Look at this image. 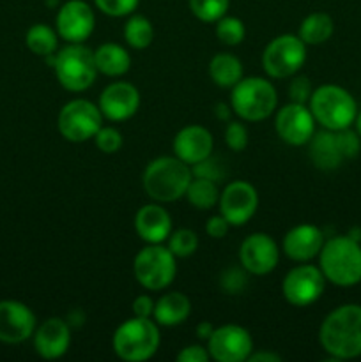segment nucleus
Instances as JSON below:
<instances>
[{"label":"nucleus","mask_w":361,"mask_h":362,"mask_svg":"<svg viewBox=\"0 0 361 362\" xmlns=\"http://www.w3.org/2000/svg\"><path fill=\"white\" fill-rule=\"evenodd\" d=\"M354 124H356L357 134H360V136H361V110H360V112H357V117H356V120H354Z\"/></svg>","instance_id":"nucleus-47"},{"label":"nucleus","mask_w":361,"mask_h":362,"mask_svg":"<svg viewBox=\"0 0 361 362\" xmlns=\"http://www.w3.org/2000/svg\"><path fill=\"white\" fill-rule=\"evenodd\" d=\"M124 39L133 49H145L152 45L154 28L152 23L142 14H133L124 25Z\"/></svg>","instance_id":"nucleus-30"},{"label":"nucleus","mask_w":361,"mask_h":362,"mask_svg":"<svg viewBox=\"0 0 361 362\" xmlns=\"http://www.w3.org/2000/svg\"><path fill=\"white\" fill-rule=\"evenodd\" d=\"M229 228L230 223L227 221L222 214L212 216V218H209L207 223H205V232H207V235L212 237V239H223V237L229 233Z\"/></svg>","instance_id":"nucleus-41"},{"label":"nucleus","mask_w":361,"mask_h":362,"mask_svg":"<svg viewBox=\"0 0 361 362\" xmlns=\"http://www.w3.org/2000/svg\"><path fill=\"white\" fill-rule=\"evenodd\" d=\"M306 145L308 156L319 170L331 172V170L340 168V165L345 161L342 152H340L335 131L322 129L319 133H314V136Z\"/></svg>","instance_id":"nucleus-23"},{"label":"nucleus","mask_w":361,"mask_h":362,"mask_svg":"<svg viewBox=\"0 0 361 362\" xmlns=\"http://www.w3.org/2000/svg\"><path fill=\"white\" fill-rule=\"evenodd\" d=\"M190 11L202 23H216L229 11L230 0H188Z\"/></svg>","instance_id":"nucleus-31"},{"label":"nucleus","mask_w":361,"mask_h":362,"mask_svg":"<svg viewBox=\"0 0 361 362\" xmlns=\"http://www.w3.org/2000/svg\"><path fill=\"white\" fill-rule=\"evenodd\" d=\"M306 62V45L299 35L282 34L273 39L262 53V69L269 78H292Z\"/></svg>","instance_id":"nucleus-9"},{"label":"nucleus","mask_w":361,"mask_h":362,"mask_svg":"<svg viewBox=\"0 0 361 362\" xmlns=\"http://www.w3.org/2000/svg\"><path fill=\"white\" fill-rule=\"evenodd\" d=\"M35 331V317L30 308L18 300H0V341L16 345Z\"/></svg>","instance_id":"nucleus-18"},{"label":"nucleus","mask_w":361,"mask_h":362,"mask_svg":"<svg viewBox=\"0 0 361 362\" xmlns=\"http://www.w3.org/2000/svg\"><path fill=\"white\" fill-rule=\"evenodd\" d=\"M154 306L156 300L152 299L151 296H138L137 299L133 300V315L134 317H142V318H152L154 315Z\"/></svg>","instance_id":"nucleus-43"},{"label":"nucleus","mask_w":361,"mask_h":362,"mask_svg":"<svg viewBox=\"0 0 361 362\" xmlns=\"http://www.w3.org/2000/svg\"><path fill=\"white\" fill-rule=\"evenodd\" d=\"M326 288V278L321 267L304 264L296 265L285 274L282 283V292L287 303L296 308H308L317 303Z\"/></svg>","instance_id":"nucleus-11"},{"label":"nucleus","mask_w":361,"mask_h":362,"mask_svg":"<svg viewBox=\"0 0 361 362\" xmlns=\"http://www.w3.org/2000/svg\"><path fill=\"white\" fill-rule=\"evenodd\" d=\"M248 129L243 122L237 120H229L225 127V144L229 145L230 151L243 152L248 147Z\"/></svg>","instance_id":"nucleus-36"},{"label":"nucleus","mask_w":361,"mask_h":362,"mask_svg":"<svg viewBox=\"0 0 361 362\" xmlns=\"http://www.w3.org/2000/svg\"><path fill=\"white\" fill-rule=\"evenodd\" d=\"M275 129L280 140L292 147H303L314 136L315 119L306 105H297L290 101L276 113Z\"/></svg>","instance_id":"nucleus-14"},{"label":"nucleus","mask_w":361,"mask_h":362,"mask_svg":"<svg viewBox=\"0 0 361 362\" xmlns=\"http://www.w3.org/2000/svg\"><path fill=\"white\" fill-rule=\"evenodd\" d=\"M311 88L310 80L306 76H292V81L289 85V98L292 103L297 105H308L311 98Z\"/></svg>","instance_id":"nucleus-40"},{"label":"nucleus","mask_w":361,"mask_h":362,"mask_svg":"<svg viewBox=\"0 0 361 362\" xmlns=\"http://www.w3.org/2000/svg\"><path fill=\"white\" fill-rule=\"evenodd\" d=\"M25 42L27 48L30 49L34 55L48 57L57 53V45H59V34L53 30L52 27L45 23H35L28 28L27 35H25Z\"/></svg>","instance_id":"nucleus-29"},{"label":"nucleus","mask_w":361,"mask_h":362,"mask_svg":"<svg viewBox=\"0 0 361 362\" xmlns=\"http://www.w3.org/2000/svg\"><path fill=\"white\" fill-rule=\"evenodd\" d=\"M94 4L106 16L122 18L133 14L140 0H94Z\"/></svg>","instance_id":"nucleus-35"},{"label":"nucleus","mask_w":361,"mask_h":362,"mask_svg":"<svg viewBox=\"0 0 361 362\" xmlns=\"http://www.w3.org/2000/svg\"><path fill=\"white\" fill-rule=\"evenodd\" d=\"M209 76L218 87L232 88L243 78V64L232 53H218L209 62Z\"/></svg>","instance_id":"nucleus-26"},{"label":"nucleus","mask_w":361,"mask_h":362,"mask_svg":"<svg viewBox=\"0 0 361 362\" xmlns=\"http://www.w3.org/2000/svg\"><path fill=\"white\" fill-rule=\"evenodd\" d=\"M134 230L144 243L161 244L172 233V218L158 202L147 204L134 216Z\"/></svg>","instance_id":"nucleus-22"},{"label":"nucleus","mask_w":361,"mask_h":362,"mask_svg":"<svg viewBox=\"0 0 361 362\" xmlns=\"http://www.w3.org/2000/svg\"><path fill=\"white\" fill-rule=\"evenodd\" d=\"M193 173L190 165L176 156H163L145 168L144 189L158 204H170L186 194Z\"/></svg>","instance_id":"nucleus-3"},{"label":"nucleus","mask_w":361,"mask_h":362,"mask_svg":"<svg viewBox=\"0 0 361 362\" xmlns=\"http://www.w3.org/2000/svg\"><path fill=\"white\" fill-rule=\"evenodd\" d=\"M94 60L98 73L110 78L124 76L131 67V55L117 42H105L99 46L94 52Z\"/></svg>","instance_id":"nucleus-25"},{"label":"nucleus","mask_w":361,"mask_h":362,"mask_svg":"<svg viewBox=\"0 0 361 362\" xmlns=\"http://www.w3.org/2000/svg\"><path fill=\"white\" fill-rule=\"evenodd\" d=\"M319 341L335 361L361 356V306L343 304L333 310L319 329Z\"/></svg>","instance_id":"nucleus-1"},{"label":"nucleus","mask_w":361,"mask_h":362,"mask_svg":"<svg viewBox=\"0 0 361 362\" xmlns=\"http://www.w3.org/2000/svg\"><path fill=\"white\" fill-rule=\"evenodd\" d=\"M336 141H338L340 152H342L343 159H354L361 151V136L357 131H353L350 127L347 129L335 131Z\"/></svg>","instance_id":"nucleus-37"},{"label":"nucleus","mask_w":361,"mask_h":362,"mask_svg":"<svg viewBox=\"0 0 361 362\" xmlns=\"http://www.w3.org/2000/svg\"><path fill=\"white\" fill-rule=\"evenodd\" d=\"M176 260L177 258L168 247L161 244H149L134 257V278L149 292H161L168 288L176 279Z\"/></svg>","instance_id":"nucleus-8"},{"label":"nucleus","mask_w":361,"mask_h":362,"mask_svg":"<svg viewBox=\"0 0 361 362\" xmlns=\"http://www.w3.org/2000/svg\"><path fill=\"white\" fill-rule=\"evenodd\" d=\"M324 233L319 226L315 225H297L290 228L283 237V253L290 258V260L297 262V264H304V262L314 260L319 257L322 246H324Z\"/></svg>","instance_id":"nucleus-19"},{"label":"nucleus","mask_w":361,"mask_h":362,"mask_svg":"<svg viewBox=\"0 0 361 362\" xmlns=\"http://www.w3.org/2000/svg\"><path fill=\"white\" fill-rule=\"evenodd\" d=\"M191 173H193V177H202V179H209V180H214V182H219L222 177L225 175V170H223L219 159L212 158L211 154L209 158H205L204 161L191 166Z\"/></svg>","instance_id":"nucleus-38"},{"label":"nucleus","mask_w":361,"mask_h":362,"mask_svg":"<svg viewBox=\"0 0 361 362\" xmlns=\"http://www.w3.org/2000/svg\"><path fill=\"white\" fill-rule=\"evenodd\" d=\"M52 66L59 83L69 92L87 90L98 76L94 52L84 42H69L66 48L57 52Z\"/></svg>","instance_id":"nucleus-7"},{"label":"nucleus","mask_w":361,"mask_h":362,"mask_svg":"<svg viewBox=\"0 0 361 362\" xmlns=\"http://www.w3.org/2000/svg\"><path fill=\"white\" fill-rule=\"evenodd\" d=\"M319 267L326 281L336 286L361 283V244L350 235H336L326 240L319 253Z\"/></svg>","instance_id":"nucleus-2"},{"label":"nucleus","mask_w":361,"mask_h":362,"mask_svg":"<svg viewBox=\"0 0 361 362\" xmlns=\"http://www.w3.org/2000/svg\"><path fill=\"white\" fill-rule=\"evenodd\" d=\"M191 313V303L184 293L168 292L156 300L154 322L163 327H176L184 324Z\"/></svg>","instance_id":"nucleus-24"},{"label":"nucleus","mask_w":361,"mask_h":362,"mask_svg":"<svg viewBox=\"0 0 361 362\" xmlns=\"http://www.w3.org/2000/svg\"><path fill=\"white\" fill-rule=\"evenodd\" d=\"M278 105V94L265 78H241L230 92V108L246 122H260L268 119Z\"/></svg>","instance_id":"nucleus-6"},{"label":"nucleus","mask_w":361,"mask_h":362,"mask_svg":"<svg viewBox=\"0 0 361 362\" xmlns=\"http://www.w3.org/2000/svg\"><path fill=\"white\" fill-rule=\"evenodd\" d=\"M214 112H216V117H218L219 120H230V113H232V110H230L227 105H223V103H218L214 108Z\"/></svg>","instance_id":"nucleus-46"},{"label":"nucleus","mask_w":361,"mask_h":362,"mask_svg":"<svg viewBox=\"0 0 361 362\" xmlns=\"http://www.w3.org/2000/svg\"><path fill=\"white\" fill-rule=\"evenodd\" d=\"M218 207L230 226L246 225L258 209L257 189L246 180H234L219 193Z\"/></svg>","instance_id":"nucleus-13"},{"label":"nucleus","mask_w":361,"mask_h":362,"mask_svg":"<svg viewBox=\"0 0 361 362\" xmlns=\"http://www.w3.org/2000/svg\"><path fill=\"white\" fill-rule=\"evenodd\" d=\"M57 34L67 42H85L96 28L92 7L84 0H67L57 13Z\"/></svg>","instance_id":"nucleus-16"},{"label":"nucleus","mask_w":361,"mask_h":362,"mask_svg":"<svg viewBox=\"0 0 361 362\" xmlns=\"http://www.w3.org/2000/svg\"><path fill=\"white\" fill-rule=\"evenodd\" d=\"M250 362H282V357L278 354L273 352H251V356L248 357Z\"/></svg>","instance_id":"nucleus-44"},{"label":"nucleus","mask_w":361,"mask_h":362,"mask_svg":"<svg viewBox=\"0 0 361 362\" xmlns=\"http://www.w3.org/2000/svg\"><path fill=\"white\" fill-rule=\"evenodd\" d=\"M335 32V23L328 13H311L301 21L299 37L304 45L317 46L329 41Z\"/></svg>","instance_id":"nucleus-27"},{"label":"nucleus","mask_w":361,"mask_h":362,"mask_svg":"<svg viewBox=\"0 0 361 362\" xmlns=\"http://www.w3.org/2000/svg\"><path fill=\"white\" fill-rule=\"evenodd\" d=\"M214 140L204 126H186L173 138V156L193 166L212 154Z\"/></svg>","instance_id":"nucleus-20"},{"label":"nucleus","mask_w":361,"mask_h":362,"mask_svg":"<svg viewBox=\"0 0 361 362\" xmlns=\"http://www.w3.org/2000/svg\"><path fill=\"white\" fill-rule=\"evenodd\" d=\"M212 331H214V327H212V325L209 324V322H200V324L197 325V336L200 339H205V341H207V339L211 338Z\"/></svg>","instance_id":"nucleus-45"},{"label":"nucleus","mask_w":361,"mask_h":362,"mask_svg":"<svg viewBox=\"0 0 361 362\" xmlns=\"http://www.w3.org/2000/svg\"><path fill=\"white\" fill-rule=\"evenodd\" d=\"M209 359H211V356H209L207 349L200 345H190L177 354L179 362H207Z\"/></svg>","instance_id":"nucleus-42"},{"label":"nucleus","mask_w":361,"mask_h":362,"mask_svg":"<svg viewBox=\"0 0 361 362\" xmlns=\"http://www.w3.org/2000/svg\"><path fill=\"white\" fill-rule=\"evenodd\" d=\"M71 345V329L62 318H48L34 331V349L42 359H60Z\"/></svg>","instance_id":"nucleus-21"},{"label":"nucleus","mask_w":361,"mask_h":362,"mask_svg":"<svg viewBox=\"0 0 361 362\" xmlns=\"http://www.w3.org/2000/svg\"><path fill=\"white\" fill-rule=\"evenodd\" d=\"M103 119L105 117L101 110L94 103L87 99H73L62 106L57 126L67 141L81 144L96 136V133L101 129Z\"/></svg>","instance_id":"nucleus-10"},{"label":"nucleus","mask_w":361,"mask_h":362,"mask_svg":"<svg viewBox=\"0 0 361 362\" xmlns=\"http://www.w3.org/2000/svg\"><path fill=\"white\" fill-rule=\"evenodd\" d=\"M207 352L218 362H244L253 352V339L241 325L227 324L212 331L207 339Z\"/></svg>","instance_id":"nucleus-12"},{"label":"nucleus","mask_w":361,"mask_h":362,"mask_svg":"<svg viewBox=\"0 0 361 362\" xmlns=\"http://www.w3.org/2000/svg\"><path fill=\"white\" fill-rule=\"evenodd\" d=\"M246 274L248 272L244 271V269L241 271V269L237 267H230L222 274L219 285H222V288L225 290V293H230V296H234V293H241L244 290V286H246V281H248Z\"/></svg>","instance_id":"nucleus-39"},{"label":"nucleus","mask_w":361,"mask_h":362,"mask_svg":"<svg viewBox=\"0 0 361 362\" xmlns=\"http://www.w3.org/2000/svg\"><path fill=\"white\" fill-rule=\"evenodd\" d=\"M280 247L268 233H251L239 247L241 267L251 276H265L278 265Z\"/></svg>","instance_id":"nucleus-15"},{"label":"nucleus","mask_w":361,"mask_h":362,"mask_svg":"<svg viewBox=\"0 0 361 362\" xmlns=\"http://www.w3.org/2000/svg\"><path fill=\"white\" fill-rule=\"evenodd\" d=\"M158 324L151 318L133 317L122 322L113 332L112 346L119 359L126 362L149 361L159 349Z\"/></svg>","instance_id":"nucleus-5"},{"label":"nucleus","mask_w":361,"mask_h":362,"mask_svg":"<svg viewBox=\"0 0 361 362\" xmlns=\"http://www.w3.org/2000/svg\"><path fill=\"white\" fill-rule=\"evenodd\" d=\"M216 37L225 46H237L246 37V27L236 16H223L216 21Z\"/></svg>","instance_id":"nucleus-32"},{"label":"nucleus","mask_w":361,"mask_h":362,"mask_svg":"<svg viewBox=\"0 0 361 362\" xmlns=\"http://www.w3.org/2000/svg\"><path fill=\"white\" fill-rule=\"evenodd\" d=\"M166 240H168L166 247L172 251L176 258H188L198 250V237L190 228L176 230V232L170 233Z\"/></svg>","instance_id":"nucleus-33"},{"label":"nucleus","mask_w":361,"mask_h":362,"mask_svg":"<svg viewBox=\"0 0 361 362\" xmlns=\"http://www.w3.org/2000/svg\"><path fill=\"white\" fill-rule=\"evenodd\" d=\"M96 147L103 152V154H115L122 147V134L115 127H105L101 126V129L96 133L94 136Z\"/></svg>","instance_id":"nucleus-34"},{"label":"nucleus","mask_w":361,"mask_h":362,"mask_svg":"<svg viewBox=\"0 0 361 362\" xmlns=\"http://www.w3.org/2000/svg\"><path fill=\"white\" fill-rule=\"evenodd\" d=\"M184 197H186L188 202H190L195 209H198V211H209V209L218 205V182L209 179H202V177H193Z\"/></svg>","instance_id":"nucleus-28"},{"label":"nucleus","mask_w":361,"mask_h":362,"mask_svg":"<svg viewBox=\"0 0 361 362\" xmlns=\"http://www.w3.org/2000/svg\"><path fill=\"white\" fill-rule=\"evenodd\" d=\"M308 108L315 122L329 131L347 129L357 117L356 99L340 85L329 83L315 88L308 101Z\"/></svg>","instance_id":"nucleus-4"},{"label":"nucleus","mask_w":361,"mask_h":362,"mask_svg":"<svg viewBox=\"0 0 361 362\" xmlns=\"http://www.w3.org/2000/svg\"><path fill=\"white\" fill-rule=\"evenodd\" d=\"M98 106L110 122H126L140 108V92L127 81H113L101 92Z\"/></svg>","instance_id":"nucleus-17"}]
</instances>
